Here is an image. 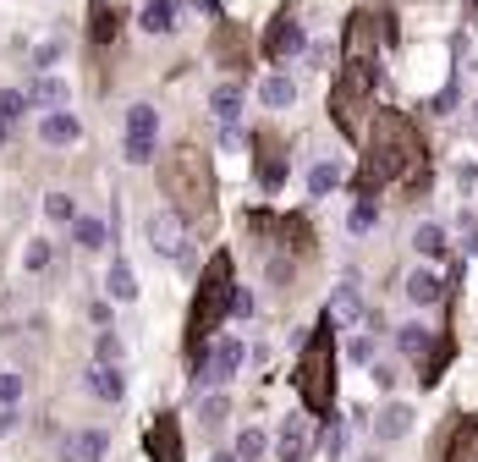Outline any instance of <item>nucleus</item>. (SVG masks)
<instances>
[{
  "mask_svg": "<svg viewBox=\"0 0 478 462\" xmlns=\"http://www.w3.org/2000/svg\"><path fill=\"white\" fill-rule=\"evenodd\" d=\"M253 149H258V160H253L258 187H264V193H281V182H286V144L276 138V132H258Z\"/></svg>",
  "mask_w": 478,
  "mask_h": 462,
  "instance_id": "obj_11",
  "label": "nucleus"
},
{
  "mask_svg": "<svg viewBox=\"0 0 478 462\" xmlns=\"http://www.w3.org/2000/svg\"><path fill=\"white\" fill-rule=\"evenodd\" d=\"M17 429V408H0V435H12Z\"/></svg>",
  "mask_w": 478,
  "mask_h": 462,
  "instance_id": "obj_42",
  "label": "nucleus"
},
{
  "mask_svg": "<svg viewBox=\"0 0 478 462\" xmlns=\"http://www.w3.org/2000/svg\"><path fill=\"white\" fill-rule=\"evenodd\" d=\"M138 28L144 33H171L176 28V0H149L144 17H138Z\"/></svg>",
  "mask_w": 478,
  "mask_h": 462,
  "instance_id": "obj_26",
  "label": "nucleus"
},
{
  "mask_svg": "<svg viewBox=\"0 0 478 462\" xmlns=\"http://www.w3.org/2000/svg\"><path fill=\"white\" fill-rule=\"evenodd\" d=\"M440 462H478V419H451V429L435 440Z\"/></svg>",
  "mask_w": 478,
  "mask_h": 462,
  "instance_id": "obj_12",
  "label": "nucleus"
},
{
  "mask_svg": "<svg viewBox=\"0 0 478 462\" xmlns=\"http://www.w3.org/2000/svg\"><path fill=\"white\" fill-rule=\"evenodd\" d=\"M352 187H358V198H374L380 187H407V193L429 187V149L407 110H374Z\"/></svg>",
  "mask_w": 478,
  "mask_h": 462,
  "instance_id": "obj_1",
  "label": "nucleus"
},
{
  "mask_svg": "<svg viewBox=\"0 0 478 462\" xmlns=\"http://www.w3.org/2000/svg\"><path fill=\"white\" fill-rule=\"evenodd\" d=\"M144 237H149V248L160 253V259H176V264H192V237H187V221L165 204V210H155L149 221H144Z\"/></svg>",
  "mask_w": 478,
  "mask_h": 462,
  "instance_id": "obj_7",
  "label": "nucleus"
},
{
  "mask_svg": "<svg viewBox=\"0 0 478 462\" xmlns=\"http://www.w3.org/2000/svg\"><path fill=\"white\" fill-rule=\"evenodd\" d=\"M105 292H110V303H138V276H132V264L121 253L110 259V270H105Z\"/></svg>",
  "mask_w": 478,
  "mask_h": 462,
  "instance_id": "obj_19",
  "label": "nucleus"
},
{
  "mask_svg": "<svg viewBox=\"0 0 478 462\" xmlns=\"http://www.w3.org/2000/svg\"><path fill=\"white\" fill-rule=\"evenodd\" d=\"M264 451H269V435H264L258 424H248V429L237 435V462H264Z\"/></svg>",
  "mask_w": 478,
  "mask_h": 462,
  "instance_id": "obj_30",
  "label": "nucleus"
},
{
  "mask_svg": "<svg viewBox=\"0 0 478 462\" xmlns=\"http://www.w3.org/2000/svg\"><path fill=\"white\" fill-rule=\"evenodd\" d=\"M110 457V429H66L61 435V462H105Z\"/></svg>",
  "mask_w": 478,
  "mask_h": 462,
  "instance_id": "obj_13",
  "label": "nucleus"
},
{
  "mask_svg": "<svg viewBox=\"0 0 478 462\" xmlns=\"http://www.w3.org/2000/svg\"><path fill=\"white\" fill-rule=\"evenodd\" d=\"M44 215H50L55 226L78 221V198H72V193H44Z\"/></svg>",
  "mask_w": 478,
  "mask_h": 462,
  "instance_id": "obj_33",
  "label": "nucleus"
},
{
  "mask_svg": "<svg viewBox=\"0 0 478 462\" xmlns=\"http://www.w3.org/2000/svg\"><path fill=\"white\" fill-rule=\"evenodd\" d=\"M352 358H358V363H369V358H374V342H369V336H358V342H352Z\"/></svg>",
  "mask_w": 478,
  "mask_h": 462,
  "instance_id": "obj_41",
  "label": "nucleus"
},
{
  "mask_svg": "<svg viewBox=\"0 0 478 462\" xmlns=\"http://www.w3.org/2000/svg\"><path fill=\"white\" fill-rule=\"evenodd\" d=\"M440 292H445V287H440V276H435V270H413V276H407V297H413L418 308L440 303Z\"/></svg>",
  "mask_w": 478,
  "mask_h": 462,
  "instance_id": "obj_27",
  "label": "nucleus"
},
{
  "mask_svg": "<svg viewBox=\"0 0 478 462\" xmlns=\"http://www.w3.org/2000/svg\"><path fill=\"white\" fill-rule=\"evenodd\" d=\"M374 89H380V66H347L341 61V78L330 83V121L347 138H363V121L374 116Z\"/></svg>",
  "mask_w": 478,
  "mask_h": 462,
  "instance_id": "obj_5",
  "label": "nucleus"
},
{
  "mask_svg": "<svg viewBox=\"0 0 478 462\" xmlns=\"http://www.w3.org/2000/svg\"><path fill=\"white\" fill-rule=\"evenodd\" d=\"M413 248H418L424 259H440V253H445V226H435V221L418 226V231H413Z\"/></svg>",
  "mask_w": 478,
  "mask_h": 462,
  "instance_id": "obj_32",
  "label": "nucleus"
},
{
  "mask_svg": "<svg viewBox=\"0 0 478 462\" xmlns=\"http://www.w3.org/2000/svg\"><path fill=\"white\" fill-rule=\"evenodd\" d=\"M396 347H401L407 358H429V347H435L429 325H401V330H396Z\"/></svg>",
  "mask_w": 478,
  "mask_h": 462,
  "instance_id": "obj_28",
  "label": "nucleus"
},
{
  "mask_svg": "<svg viewBox=\"0 0 478 462\" xmlns=\"http://www.w3.org/2000/svg\"><path fill=\"white\" fill-rule=\"evenodd\" d=\"M330 319H347V325L363 319V297H358L352 281H341V287H335V297H330Z\"/></svg>",
  "mask_w": 478,
  "mask_h": 462,
  "instance_id": "obj_25",
  "label": "nucleus"
},
{
  "mask_svg": "<svg viewBox=\"0 0 478 462\" xmlns=\"http://www.w3.org/2000/svg\"><path fill=\"white\" fill-rule=\"evenodd\" d=\"M23 99H28V105H66V83L50 78V72H39V83H33Z\"/></svg>",
  "mask_w": 478,
  "mask_h": 462,
  "instance_id": "obj_29",
  "label": "nucleus"
},
{
  "mask_svg": "<svg viewBox=\"0 0 478 462\" xmlns=\"http://www.w3.org/2000/svg\"><path fill=\"white\" fill-rule=\"evenodd\" d=\"M61 50H66L61 39H50V44H39V50H33V72H50V66L61 61Z\"/></svg>",
  "mask_w": 478,
  "mask_h": 462,
  "instance_id": "obj_40",
  "label": "nucleus"
},
{
  "mask_svg": "<svg viewBox=\"0 0 478 462\" xmlns=\"http://www.w3.org/2000/svg\"><path fill=\"white\" fill-rule=\"evenodd\" d=\"M0 149H6V121H0Z\"/></svg>",
  "mask_w": 478,
  "mask_h": 462,
  "instance_id": "obj_43",
  "label": "nucleus"
},
{
  "mask_svg": "<svg viewBox=\"0 0 478 462\" xmlns=\"http://www.w3.org/2000/svg\"><path fill=\"white\" fill-rule=\"evenodd\" d=\"M380 39H385L380 17L374 12H352L347 33H341V61L347 66H380Z\"/></svg>",
  "mask_w": 478,
  "mask_h": 462,
  "instance_id": "obj_9",
  "label": "nucleus"
},
{
  "mask_svg": "<svg viewBox=\"0 0 478 462\" xmlns=\"http://www.w3.org/2000/svg\"><path fill=\"white\" fill-rule=\"evenodd\" d=\"M215 55H220V66H231V72H242V66H248V39H242L237 23H220L215 28Z\"/></svg>",
  "mask_w": 478,
  "mask_h": 462,
  "instance_id": "obj_17",
  "label": "nucleus"
},
{
  "mask_svg": "<svg viewBox=\"0 0 478 462\" xmlns=\"http://www.w3.org/2000/svg\"><path fill=\"white\" fill-rule=\"evenodd\" d=\"M155 144H160V110L155 105H132L127 110V132H121L127 165H149L155 160Z\"/></svg>",
  "mask_w": 478,
  "mask_h": 462,
  "instance_id": "obj_8",
  "label": "nucleus"
},
{
  "mask_svg": "<svg viewBox=\"0 0 478 462\" xmlns=\"http://www.w3.org/2000/svg\"><path fill=\"white\" fill-rule=\"evenodd\" d=\"M17 402H23V374L0 369V408H17Z\"/></svg>",
  "mask_w": 478,
  "mask_h": 462,
  "instance_id": "obj_35",
  "label": "nucleus"
},
{
  "mask_svg": "<svg viewBox=\"0 0 478 462\" xmlns=\"http://www.w3.org/2000/svg\"><path fill=\"white\" fill-rule=\"evenodd\" d=\"M72 242H78L83 253H99L105 242H116V231H110L105 221H94V215H78V221H72Z\"/></svg>",
  "mask_w": 478,
  "mask_h": 462,
  "instance_id": "obj_20",
  "label": "nucleus"
},
{
  "mask_svg": "<svg viewBox=\"0 0 478 462\" xmlns=\"http://www.w3.org/2000/svg\"><path fill=\"white\" fill-rule=\"evenodd\" d=\"M187 363H192V391H203V385H226V380L248 363V347H242V336H215L210 347L192 353Z\"/></svg>",
  "mask_w": 478,
  "mask_h": 462,
  "instance_id": "obj_6",
  "label": "nucleus"
},
{
  "mask_svg": "<svg viewBox=\"0 0 478 462\" xmlns=\"http://www.w3.org/2000/svg\"><path fill=\"white\" fill-rule=\"evenodd\" d=\"M23 110H28V99H23L17 89H0V121H17Z\"/></svg>",
  "mask_w": 478,
  "mask_h": 462,
  "instance_id": "obj_39",
  "label": "nucleus"
},
{
  "mask_svg": "<svg viewBox=\"0 0 478 462\" xmlns=\"http://www.w3.org/2000/svg\"><path fill=\"white\" fill-rule=\"evenodd\" d=\"M210 110H215L220 127H237V116H242V83H220L210 94Z\"/></svg>",
  "mask_w": 478,
  "mask_h": 462,
  "instance_id": "obj_21",
  "label": "nucleus"
},
{
  "mask_svg": "<svg viewBox=\"0 0 478 462\" xmlns=\"http://www.w3.org/2000/svg\"><path fill=\"white\" fill-rule=\"evenodd\" d=\"M407 429H413V408H407V402H390V408L374 419V435H380V440H401Z\"/></svg>",
  "mask_w": 478,
  "mask_h": 462,
  "instance_id": "obj_22",
  "label": "nucleus"
},
{
  "mask_svg": "<svg viewBox=\"0 0 478 462\" xmlns=\"http://www.w3.org/2000/svg\"><path fill=\"white\" fill-rule=\"evenodd\" d=\"M160 193L171 198V210L187 226H210L215 221V160L198 144H176L171 155H160Z\"/></svg>",
  "mask_w": 478,
  "mask_h": 462,
  "instance_id": "obj_3",
  "label": "nucleus"
},
{
  "mask_svg": "<svg viewBox=\"0 0 478 462\" xmlns=\"http://www.w3.org/2000/svg\"><path fill=\"white\" fill-rule=\"evenodd\" d=\"M89 391L99 396V402H121V396H127V374H121V363H94V369H89Z\"/></svg>",
  "mask_w": 478,
  "mask_h": 462,
  "instance_id": "obj_18",
  "label": "nucleus"
},
{
  "mask_svg": "<svg viewBox=\"0 0 478 462\" xmlns=\"http://www.w3.org/2000/svg\"><path fill=\"white\" fill-rule=\"evenodd\" d=\"M335 187H341V165H335V160H319V165L308 171V193L324 198V193H335Z\"/></svg>",
  "mask_w": 478,
  "mask_h": 462,
  "instance_id": "obj_31",
  "label": "nucleus"
},
{
  "mask_svg": "<svg viewBox=\"0 0 478 462\" xmlns=\"http://www.w3.org/2000/svg\"><path fill=\"white\" fill-rule=\"evenodd\" d=\"M258 99H264V110H286V105L297 99V83H292L286 72H276V78L258 83Z\"/></svg>",
  "mask_w": 478,
  "mask_h": 462,
  "instance_id": "obj_24",
  "label": "nucleus"
},
{
  "mask_svg": "<svg viewBox=\"0 0 478 462\" xmlns=\"http://www.w3.org/2000/svg\"><path fill=\"white\" fill-rule=\"evenodd\" d=\"M144 451H149V462H187V440H182L176 413H155V419H149Z\"/></svg>",
  "mask_w": 478,
  "mask_h": 462,
  "instance_id": "obj_10",
  "label": "nucleus"
},
{
  "mask_svg": "<svg viewBox=\"0 0 478 462\" xmlns=\"http://www.w3.org/2000/svg\"><path fill=\"white\" fill-rule=\"evenodd\" d=\"M23 270H28V276H39V270H50V242H44V237H33V242L23 248Z\"/></svg>",
  "mask_w": 478,
  "mask_h": 462,
  "instance_id": "obj_34",
  "label": "nucleus"
},
{
  "mask_svg": "<svg viewBox=\"0 0 478 462\" xmlns=\"http://www.w3.org/2000/svg\"><path fill=\"white\" fill-rule=\"evenodd\" d=\"M292 385H297V396H303L308 419H330V413H335V319H330V314H319V325L308 330Z\"/></svg>",
  "mask_w": 478,
  "mask_h": 462,
  "instance_id": "obj_4",
  "label": "nucleus"
},
{
  "mask_svg": "<svg viewBox=\"0 0 478 462\" xmlns=\"http://www.w3.org/2000/svg\"><path fill=\"white\" fill-rule=\"evenodd\" d=\"M231 413V402L226 396H203V408H198V419H203V429H220V419Z\"/></svg>",
  "mask_w": 478,
  "mask_h": 462,
  "instance_id": "obj_36",
  "label": "nucleus"
},
{
  "mask_svg": "<svg viewBox=\"0 0 478 462\" xmlns=\"http://www.w3.org/2000/svg\"><path fill=\"white\" fill-rule=\"evenodd\" d=\"M116 33H121V17H116V6H105V0H94V23H89V39H94V50L116 44Z\"/></svg>",
  "mask_w": 478,
  "mask_h": 462,
  "instance_id": "obj_23",
  "label": "nucleus"
},
{
  "mask_svg": "<svg viewBox=\"0 0 478 462\" xmlns=\"http://www.w3.org/2000/svg\"><path fill=\"white\" fill-rule=\"evenodd\" d=\"M39 138H44L50 149H72V144L83 138V121H78L72 110H50V116L39 121Z\"/></svg>",
  "mask_w": 478,
  "mask_h": 462,
  "instance_id": "obj_15",
  "label": "nucleus"
},
{
  "mask_svg": "<svg viewBox=\"0 0 478 462\" xmlns=\"http://www.w3.org/2000/svg\"><path fill=\"white\" fill-rule=\"evenodd\" d=\"M303 44H308V39H303V23H297V17H286V12L269 17V28H264V55H269V61H286V55H297Z\"/></svg>",
  "mask_w": 478,
  "mask_h": 462,
  "instance_id": "obj_14",
  "label": "nucleus"
},
{
  "mask_svg": "<svg viewBox=\"0 0 478 462\" xmlns=\"http://www.w3.org/2000/svg\"><path fill=\"white\" fill-rule=\"evenodd\" d=\"M231 303H237V264L226 248H215L210 259H203V270H198V287H192V308H187V330H182V353H203L215 336H220V325L231 319Z\"/></svg>",
  "mask_w": 478,
  "mask_h": 462,
  "instance_id": "obj_2",
  "label": "nucleus"
},
{
  "mask_svg": "<svg viewBox=\"0 0 478 462\" xmlns=\"http://www.w3.org/2000/svg\"><path fill=\"white\" fill-rule=\"evenodd\" d=\"M374 221H380V210H374V198H358V204H352V221H347V226H352V231H369Z\"/></svg>",
  "mask_w": 478,
  "mask_h": 462,
  "instance_id": "obj_38",
  "label": "nucleus"
},
{
  "mask_svg": "<svg viewBox=\"0 0 478 462\" xmlns=\"http://www.w3.org/2000/svg\"><path fill=\"white\" fill-rule=\"evenodd\" d=\"M94 358H99V363H121V336H116V330H99Z\"/></svg>",
  "mask_w": 478,
  "mask_h": 462,
  "instance_id": "obj_37",
  "label": "nucleus"
},
{
  "mask_svg": "<svg viewBox=\"0 0 478 462\" xmlns=\"http://www.w3.org/2000/svg\"><path fill=\"white\" fill-rule=\"evenodd\" d=\"M276 457H281V462H303V457H308V413H292V419H281Z\"/></svg>",
  "mask_w": 478,
  "mask_h": 462,
  "instance_id": "obj_16",
  "label": "nucleus"
}]
</instances>
